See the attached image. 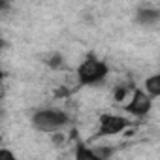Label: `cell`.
<instances>
[{
    "label": "cell",
    "mask_w": 160,
    "mask_h": 160,
    "mask_svg": "<svg viewBox=\"0 0 160 160\" xmlns=\"http://www.w3.org/2000/svg\"><path fill=\"white\" fill-rule=\"evenodd\" d=\"M75 73H77L79 83L89 87V85H96V83L104 81V79L108 77V73H109V66L104 60H100V58L89 57V58H85L81 64L77 66Z\"/></svg>",
    "instance_id": "6da1fadb"
},
{
    "label": "cell",
    "mask_w": 160,
    "mask_h": 160,
    "mask_svg": "<svg viewBox=\"0 0 160 160\" xmlns=\"http://www.w3.org/2000/svg\"><path fill=\"white\" fill-rule=\"evenodd\" d=\"M70 122V117L60 109H40L32 115V124L40 132H58Z\"/></svg>",
    "instance_id": "7a4b0ae2"
},
{
    "label": "cell",
    "mask_w": 160,
    "mask_h": 160,
    "mask_svg": "<svg viewBox=\"0 0 160 160\" xmlns=\"http://www.w3.org/2000/svg\"><path fill=\"white\" fill-rule=\"evenodd\" d=\"M152 108V98L143 91V89H134L132 96L128 100V104L124 106V109L132 115V117H145Z\"/></svg>",
    "instance_id": "3957f363"
},
{
    "label": "cell",
    "mask_w": 160,
    "mask_h": 160,
    "mask_svg": "<svg viewBox=\"0 0 160 160\" xmlns=\"http://www.w3.org/2000/svg\"><path fill=\"white\" fill-rule=\"evenodd\" d=\"M130 126V121L119 115H111V113H104L100 115L98 121V132L102 136H117L121 132H124Z\"/></svg>",
    "instance_id": "277c9868"
},
{
    "label": "cell",
    "mask_w": 160,
    "mask_h": 160,
    "mask_svg": "<svg viewBox=\"0 0 160 160\" xmlns=\"http://www.w3.org/2000/svg\"><path fill=\"white\" fill-rule=\"evenodd\" d=\"M73 160H104L94 149L87 147L85 143H77L75 145V154H73Z\"/></svg>",
    "instance_id": "5b68a950"
},
{
    "label": "cell",
    "mask_w": 160,
    "mask_h": 160,
    "mask_svg": "<svg viewBox=\"0 0 160 160\" xmlns=\"http://www.w3.org/2000/svg\"><path fill=\"white\" fill-rule=\"evenodd\" d=\"M145 92L151 98L160 96V75H151L145 79Z\"/></svg>",
    "instance_id": "8992f818"
},
{
    "label": "cell",
    "mask_w": 160,
    "mask_h": 160,
    "mask_svg": "<svg viewBox=\"0 0 160 160\" xmlns=\"http://www.w3.org/2000/svg\"><path fill=\"white\" fill-rule=\"evenodd\" d=\"M139 15H143V17H139L143 23H156L158 21V12H141Z\"/></svg>",
    "instance_id": "52a82bcc"
},
{
    "label": "cell",
    "mask_w": 160,
    "mask_h": 160,
    "mask_svg": "<svg viewBox=\"0 0 160 160\" xmlns=\"http://www.w3.org/2000/svg\"><path fill=\"white\" fill-rule=\"evenodd\" d=\"M0 160H17V156H15V152L12 149L0 147Z\"/></svg>",
    "instance_id": "ba28073f"
},
{
    "label": "cell",
    "mask_w": 160,
    "mask_h": 160,
    "mask_svg": "<svg viewBox=\"0 0 160 160\" xmlns=\"http://www.w3.org/2000/svg\"><path fill=\"white\" fill-rule=\"evenodd\" d=\"M126 94H130V91H128L126 87H121V89H117V94H115V100H117V102H121V100H122V98H124Z\"/></svg>",
    "instance_id": "9c48e42d"
},
{
    "label": "cell",
    "mask_w": 160,
    "mask_h": 160,
    "mask_svg": "<svg viewBox=\"0 0 160 160\" xmlns=\"http://www.w3.org/2000/svg\"><path fill=\"white\" fill-rule=\"evenodd\" d=\"M2 79H4V73H2V70H0V83H2Z\"/></svg>",
    "instance_id": "30bf717a"
},
{
    "label": "cell",
    "mask_w": 160,
    "mask_h": 160,
    "mask_svg": "<svg viewBox=\"0 0 160 160\" xmlns=\"http://www.w3.org/2000/svg\"><path fill=\"white\" fill-rule=\"evenodd\" d=\"M4 45H6V43H4V40H0V49H2Z\"/></svg>",
    "instance_id": "8fae6325"
}]
</instances>
